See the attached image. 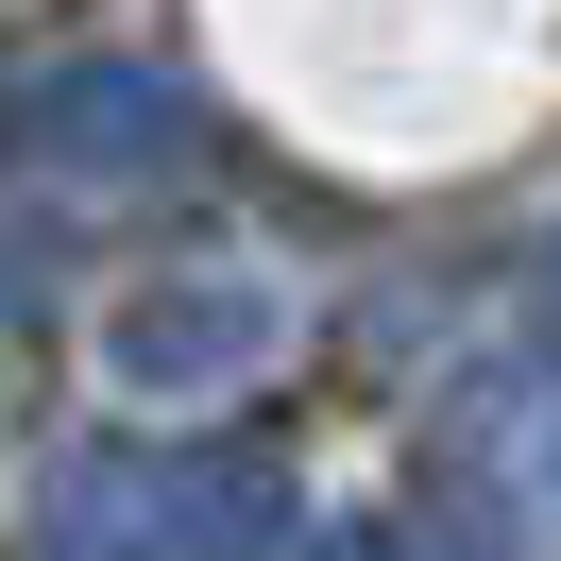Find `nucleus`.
<instances>
[{"label": "nucleus", "mask_w": 561, "mask_h": 561, "mask_svg": "<svg viewBox=\"0 0 561 561\" xmlns=\"http://www.w3.org/2000/svg\"><path fill=\"white\" fill-rule=\"evenodd\" d=\"M273 545V477L255 459H153V443H69L35 493V561H239Z\"/></svg>", "instance_id": "nucleus-1"}, {"label": "nucleus", "mask_w": 561, "mask_h": 561, "mask_svg": "<svg viewBox=\"0 0 561 561\" xmlns=\"http://www.w3.org/2000/svg\"><path fill=\"white\" fill-rule=\"evenodd\" d=\"M527 477H545V511H561V409H545V443H527Z\"/></svg>", "instance_id": "nucleus-4"}, {"label": "nucleus", "mask_w": 561, "mask_h": 561, "mask_svg": "<svg viewBox=\"0 0 561 561\" xmlns=\"http://www.w3.org/2000/svg\"><path fill=\"white\" fill-rule=\"evenodd\" d=\"M273 289L255 273H153V289H119V323H103V357H119V391H153V409H187V391H239L255 357H273Z\"/></svg>", "instance_id": "nucleus-3"}, {"label": "nucleus", "mask_w": 561, "mask_h": 561, "mask_svg": "<svg viewBox=\"0 0 561 561\" xmlns=\"http://www.w3.org/2000/svg\"><path fill=\"white\" fill-rule=\"evenodd\" d=\"M18 153L69 171V187H153V171H187V103H171V69L69 51V69L18 85Z\"/></svg>", "instance_id": "nucleus-2"}]
</instances>
